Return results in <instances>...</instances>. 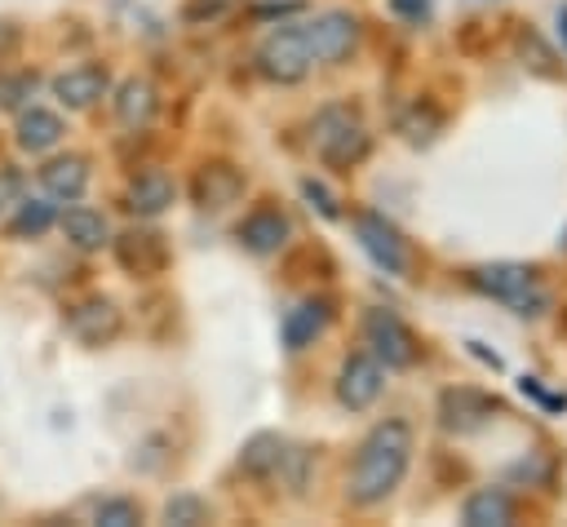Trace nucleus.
Segmentation results:
<instances>
[{
    "label": "nucleus",
    "mask_w": 567,
    "mask_h": 527,
    "mask_svg": "<svg viewBox=\"0 0 567 527\" xmlns=\"http://www.w3.org/2000/svg\"><path fill=\"white\" fill-rule=\"evenodd\" d=\"M408 461H412V430L403 421L372 425V434L359 443V456H354L346 496L354 505H381L403 483Z\"/></svg>",
    "instance_id": "obj_1"
},
{
    "label": "nucleus",
    "mask_w": 567,
    "mask_h": 527,
    "mask_svg": "<svg viewBox=\"0 0 567 527\" xmlns=\"http://www.w3.org/2000/svg\"><path fill=\"white\" fill-rule=\"evenodd\" d=\"M310 146L323 164L332 168H350L354 159H363L368 151V128L363 120L350 111V106H323L315 115V128H310Z\"/></svg>",
    "instance_id": "obj_2"
},
{
    "label": "nucleus",
    "mask_w": 567,
    "mask_h": 527,
    "mask_svg": "<svg viewBox=\"0 0 567 527\" xmlns=\"http://www.w3.org/2000/svg\"><path fill=\"white\" fill-rule=\"evenodd\" d=\"M474 288H483L487 297H496V301H505L514 314H540L545 306H549V292L540 288V279H536V270L532 266H518V261H492V266H478L474 275Z\"/></svg>",
    "instance_id": "obj_3"
},
{
    "label": "nucleus",
    "mask_w": 567,
    "mask_h": 527,
    "mask_svg": "<svg viewBox=\"0 0 567 527\" xmlns=\"http://www.w3.org/2000/svg\"><path fill=\"white\" fill-rule=\"evenodd\" d=\"M257 66L266 80H279V84H297L315 58H310V40H306V22H284L275 27L261 44H257Z\"/></svg>",
    "instance_id": "obj_4"
},
{
    "label": "nucleus",
    "mask_w": 567,
    "mask_h": 527,
    "mask_svg": "<svg viewBox=\"0 0 567 527\" xmlns=\"http://www.w3.org/2000/svg\"><path fill=\"white\" fill-rule=\"evenodd\" d=\"M354 235H359L363 252H368L385 275H408V244H403V235H399L381 213H359V217H354Z\"/></svg>",
    "instance_id": "obj_5"
},
{
    "label": "nucleus",
    "mask_w": 567,
    "mask_h": 527,
    "mask_svg": "<svg viewBox=\"0 0 567 527\" xmlns=\"http://www.w3.org/2000/svg\"><path fill=\"white\" fill-rule=\"evenodd\" d=\"M385 390V368L377 354H350L337 372V399L350 407V412H363L381 399Z\"/></svg>",
    "instance_id": "obj_6"
},
{
    "label": "nucleus",
    "mask_w": 567,
    "mask_h": 527,
    "mask_svg": "<svg viewBox=\"0 0 567 527\" xmlns=\"http://www.w3.org/2000/svg\"><path fill=\"white\" fill-rule=\"evenodd\" d=\"M363 332H368L372 354H377L385 368H412V363H416V337L399 323V314L372 310V314L363 319Z\"/></svg>",
    "instance_id": "obj_7"
},
{
    "label": "nucleus",
    "mask_w": 567,
    "mask_h": 527,
    "mask_svg": "<svg viewBox=\"0 0 567 527\" xmlns=\"http://www.w3.org/2000/svg\"><path fill=\"white\" fill-rule=\"evenodd\" d=\"M306 40H310L315 62H341L359 40V22L346 9H328L315 22H306Z\"/></svg>",
    "instance_id": "obj_8"
},
{
    "label": "nucleus",
    "mask_w": 567,
    "mask_h": 527,
    "mask_svg": "<svg viewBox=\"0 0 567 527\" xmlns=\"http://www.w3.org/2000/svg\"><path fill=\"white\" fill-rule=\"evenodd\" d=\"M111 89V75L106 66L97 62H84V66H71L62 75H53V97L66 106V111H89L93 102H102Z\"/></svg>",
    "instance_id": "obj_9"
},
{
    "label": "nucleus",
    "mask_w": 567,
    "mask_h": 527,
    "mask_svg": "<svg viewBox=\"0 0 567 527\" xmlns=\"http://www.w3.org/2000/svg\"><path fill=\"white\" fill-rule=\"evenodd\" d=\"M84 186H89V159L84 155H53L40 168V190L53 204H75L84 195Z\"/></svg>",
    "instance_id": "obj_10"
},
{
    "label": "nucleus",
    "mask_w": 567,
    "mask_h": 527,
    "mask_svg": "<svg viewBox=\"0 0 567 527\" xmlns=\"http://www.w3.org/2000/svg\"><path fill=\"white\" fill-rule=\"evenodd\" d=\"M66 328H71V337L84 341V345H106V341L120 332V310H115V301H106V297H89V301H80V306L66 314Z\"/></svg>",
    "instance_id": "obj_11"
},
{
    "label": "nucleus",
    "mask_w": 567,
    "mask_h": 527,
    "mask_svg": "<svg viewBox=\"0 0 567 527\" xmlns=\"http://www.w3.org/2000/svg\"><path fill=\"white\" fill-rule=\"evenodd\" d=\"M58 226H62L66 244H71V248H80V252H97V248H106V244H111V226H106V217H102L97 208L71 204V208L58 217Z\"/></svg>",
    "instance_id": "obj_12"
},
{
    "label": "nucleus",
    "mask_w": 567,
    "mask_h": 527,
    "mask_svg": "<svg viewBox=\"0 0 567 527\" xmlns=\"http://www.w3.org/2000/svg\"><path fill=\"white\" fill-rule=\"evenodd\" d=\"M239 244L248 248V252H279L284 244H288V217L279 213V208H257V213H248L244 221H239Z\"/></svg>",
    "instance_id": "obj_13"
},
{
    "label": "nucleus",
    "mask_w": 567,
    "mask_h": 527,
    "mask_svg": "<svg viewBox=\"0 0 567 527\" xmlns=\"http://www.w3.org/2000/svg\"><path fill=\"white\" fill-rule=\"evenodd\" d=\"M328 319H332V310H328V301H297L288 314H284V323H279V337H284V345L288 350H306L323 328H328Z\"/></svg>",
    "instance_id": "obj_14"
},
{
    "label": "nucleus",
    "mask_w": 567,
    "mask_h": 527,
    "mask_svg": "<svg viewBox=\"0 0 567 527\" xmlns=\"http://www.w3.org/2000/svg\"><path fill=\"white\" fill-rule=\"evenodd\" d=\"M239 190H244V177L230 164H204L195 173V204L199 208H226L239 199Z\"/></svg>",
    "instance_id": "obj_15"
},
{
    "label": "nucleus",
    "mask_w": 567,
    "mask_h": 527,
    "mask_svg": "<svg viewBox=\"0 0 567 527\" xmlns=\"http://www.w3.org/2000/svg\"><path fill=\"white\" fill-rule=\"evenodd\" d=\"M115 257L133 275H155L164 266V239L155 230H124L115 239Z\"/></svg>",
    "instance_id": "obj_16"
},
{
    "label": "nucleus",
    "mask_w": 567,
    "mask_h": 527,
    "mask_svg": "<svg viewBox=\"0 0 567 527\" xmlns=\"http://www.w3.org/2000/svg\"><path fill=\"white\" fill-rule=\"evenodd\" d=\"M62 120L53 115V111H44V106H22V115H18V146L27 151V155H44V151H53L58 142H62Z\"/></svg>",
    "instance_id": "obj_17"
},
{
    "label": "nucleus",
    "mask_w": 567,
    "mask_h": 527,
    "mask_svg": "<svg viewBox=\"0 0 567 527\" xmlns=\"http://www.w3.org/2000/svg\"><path fill=\"white\" fill-rule=\"evenodd\" d=\"M155 89H151V80H124L120 89H115V120L124 124V128H146L151 120H155Z\"/></svg>",
    "instance_id": "obj_18"
},
{
    "label": "nucleus",
    "mask_w": 567,
    "mask_h": 527,
    "mask_svg": "<svg viewBox=\"0 0 567 527\" xmlns=\"http://www.w3.org/2000/svg\"><path fill=\"white\" fill-rule=\"evenodd\" d=\"M492 412H496V403L483 399V394H474V390H447L443 394V430H456V434L478 430Z\"/></svg>",
    "instance_id": "obj_19"
},
{
    "label": "nucleus",
    "mask_w": 567,
    "mask_h": 527,
    "mask_svg": "<svg viewBox=\"0 0 567 527\" xmlns=\"http://www.w3.org/2000/svg\"><path fill=\"white\" fill-rule=\"evenodd\" d=\"M284 461H288V443H284L279 434H270V430H266V434H252V438L244 443V452H239V469L252 474V478L279 474Z\"/></svg>",
    "instance_id": "obj_20"
},
{
    "label": "nucleus",
    "mask_w": 567,
    "mask_h": 527,
    "mask_svg": "<svg viewBox=\"0 0 567 527\" xmlns=\"http://www.w3.org/2000/svg\"><path fill=\"white\" fill-rule=\"evenodd\" d=\"M461 523L465 527H505V523H514V500L501 487H483L461 505Z\"/></svg>",
    "instance_id": "obj_21"
},
{
    "label": "nucleus",
    "mask_w": 567,
    "mask_h": 527,
    "mask_svg": "<svg viewBox=\"0 0 567 527\" xmlns=\"http://www.w3.org/2000/svg\"><path fill=\"white\" fill-rule=\"evenodd\" d=\"M168 204H173V182H168L159 168L133 177V186H128V208H133V213H142V217H159Z\"/></svg>",
    "instance_id": "obj_22"
},
{
    "label": "nucleus",
    "mask_w": 567,
    "mask_h": 527,
    "mask_svg": "<svg viewBox=\"0 0 567 527\" xmlns=\"http://www.w3.org/2000/svg\"><path fill=\"white\" fill-rule=\"evenodd\" d=\"M53 221H58V213H53L49 199H27V195H22V199L13 204V213H9V235L35 239V235H44Z\"/></svg>",
    "instance_id": "obj_23"
},
{
    "label": "nucleus",
    "mask_w": 567,
    "mask_h": 527,
    "mask_svg": "<svg viewBox=\"0 0 567 527\" xmlns=\"http://www.w3.org/2000/svg\"><path fill=\"white\" fill-rule=\"evenodd\" d=\"M164 523L168 527H199V523H208V505L195 492H177L164 500Z\"/></svg>",
    "instance_id": "obj_24"
},
{
    "label": "nucleus",
    "mask_w": 567,
    "mask_h": 527,
    "mask_svg": "<svg viewBox=\"0 0 567 527\" xmlns=\"http://www.w3.org/2000/svg\"><path fill=\"white\" fill-rule=\"evenodd\" d=\"M93 523H102V527H137L142 509L133 500H124V496H106V500L93 505Z\"/></svg>",
    "instance_id": "obj_25"
},
{
    "label": "nucleus",
    "mask_w": 567,
    "mask_h": 527,
    "mask_svg": "<svg viewBox=\"0 0 567 527\" xmlns=\"http://www.w3.org/2000/svg\"><path fill=\"white\" fill-rule=\"evenodd\" d=\"M27 93H35V75H13L0 84V106H22Z\"/></svg>",
    "instance_id": "obj_26"
},
{
    "label": "nucleus",
    "mask_w": 567,
    "mask_h": 527,
    "mask_svg": "<svg viewBox=\"0 0 567 527\" xmlns=\"http://www.w3.org/2000/svg\"><path fill=\"white\" fill-rule=\"evenodd\" d=\"M18 199H22V177L18 173H0V217H9Z\"/></svg>",
    "instance_id": "obj_27"
},
{
    "label": "nucleus",
    "mask_w": 567,
    "mask_h": 527,
    "mask_svg": "<svg viewBox=\"0 0 567 527\" xmlns=\"http://www.w3.org/2000/svg\"><path fill=\"white\" fill-rule=\"evenodd\" d=\"M301 195H306V199H310V204H315L323 217H337V204H332V195H328L319 182H301Z\"/></svg>",
    "instance_id": "obj_28"
},
{
    "label": "nucleus",
    "mask_w": 567,
    "mask_h": 527,
    "mask_svg": "<svg viewBox=\"0 0 567 527\" xmlns=\"http://www.w3.org/2000/svg\"><path fill=\"white\" fill-rule=\"evenodd\" d=\"M518 385H523V394H532V399H540L545 407H567V399H563V394H545V390L536 385V376H523Z\"/></svg>",
    "instance_id": "obj_29"
},
{
    "label": "nucleus",
    "mask_w": 567,
    "mask_h": 527,
    "mask_svg": "<svg viewBox=\"0 0 567 527\" xmlns=\"http://www.w3.org/2000/svg\"><path fill=\"white\" fill-rule=\"evenodd\" d=\"M558 31H563V44H567V4L558 9Z\"/></svg>",
    "instance_id": "obj_30"
}]
</instances>
